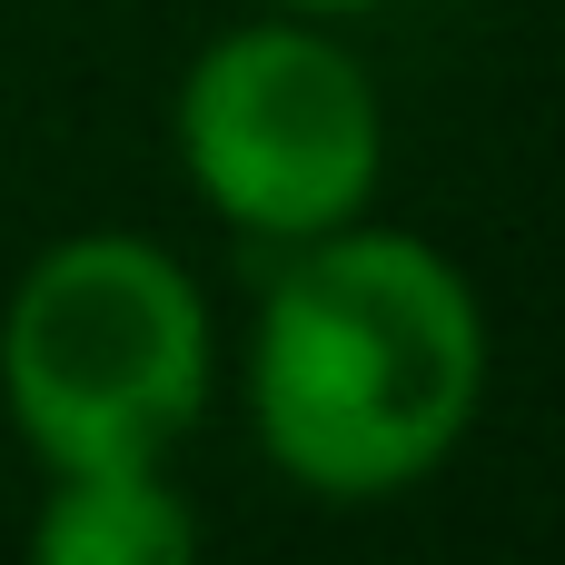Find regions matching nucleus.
Listing matches in <instances>:
<instances>
[{"mask_svg":"<svg viewBox=\"0 0 565 565\" xmlns=\"http://www.w3.org/2000/svg\"><path fill=\"white\" fill-rule=\"evenodd\" d=\"M487 407V308L467 268L407 228H318L268 248L248 338V417L288 487L377 507L437 477Z\"/></svg>","mask_w":565,"mask_h":565,"instance_id":"nucleus-1","label":"nucleus"},{"mask_svg":"<svg viewBox=\"0 0 565 565\" xmlns=\"http://www.w3.org/2000/svg\"><path fill=\"white\" fill-rule=\"evenodd\" d=\"M218 387V338L189 268L139 228L50 238L0 308V397L40 467L169 457Z\"/></svg>","mask_w":565,"mask_h":565,"instance_id":"nucleus-2","label":"nucleus"},{"mask_svg":"<svg viewBox=\"0 0 565 565\" xmlns=\"http://www.w3.org/2000/svg\"><path fill=\"white\" fill-rule=\"evenodd\" d=\"M169 139L189 189L248 248H298L318 228H348L387 169L377 79L358 70L348 40H328L298 10L199 40L169 99Z\"/></svg>","mask_w":565,"mask_h":565,"instance_id":"nucleus-3","label":"nucleus"},{"mask_svg":"<svg viewBox=\"0 0 565 565\" xmlns=\"http://www.w3.org/2000/svg\"><path fill=\"white\" fill-rule=\"evenodd\" d=\"M30 565H199V516L159 457L50 467V497L30 516Z\"/></svg>","mask_w":565,"mask_h":565,"instance_id":"nucleus-4","label":"nucleus"},{"mask_svg":"<svg viewBox=\"0 0 565 565\" xmlns=\"http://www.w3.org/2000/svg\"><path fill=\"white\" fill-rule=\"evenodd\" d=\"M268 10H298V20H348V10H387V0H268Z\"/></svg>","mask_w":565,"mask_h":565,"instance_id":"nucleus-5","label":"nucleus"}]
</instances>
